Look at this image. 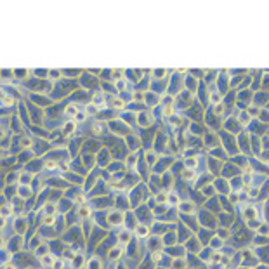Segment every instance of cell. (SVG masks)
<instances>
[{
    "label": "cell",
    "instance_id": "cell-1",
    "mask_svg": "<svg viewBox=\"0 0 269 269\" xmlns=\"http://www.w3.org/2000/svg\"><path fill=\"white\" fill-rule=\"evenodd\" d=\"M148 233H149V229L146 228V226H139V228H137V236H148Z\"/></svg>",
    "mask_w": 269,
    "mask_h": 269
},
{
    "label": "cell",
    "instance_id": "cell-2",
    "mask_svg": "<svg viewBox=\"0 0 269 269\" xmlns=\"http://www.w3.org/2000/svg\"><path fill=\"white\" fill-rule=\"evenodd\" d=\"M42 264H43V266H50V264H54L52 255H43V257H42Z\"/></svg>",
    "mask_w": 269,
    "mask_h": 269
},
{
    "label": "cell",
    "instance_id": "cell-3",
    "mask_svg": "<svg viewBox=\"0 0 269 269\" xmlns=\"http://www.w3.org/2000/svg\"><path fill=\"white\" fill-rule=\"evenodd\" d=\"M179 207H181V210H182V212H193V208H194L191 203H181Z\"/></svg>",
    "mask_w": 269,
    "mask_h": 269
},
{
    "label": "cell",
    "instance_id": "cell-4",
    "mask_svg": "<svg viewBox=\"0 0 269 269\" xmlns=\"http://www.w3.org/2000/svg\"><path fill=\"white\" fill-rule=\"evenodd\" d=\"M122 255V248H115V250H111V253H110V257L115 260V259H118Z\"/></svg>",
    "mask_w": 269,
    "mask_h": 269
},
{
    "label": "cell",
    "instance_id": "cell-5",
    "mask_svg": "<svg viewBox=\"0 0 269 269\" xmlns=\"http://www.w3.org/2000/svg\"><path fill=\"white\" fill-rule=\"evenodd\" d=\"M66 113H68V115H75V116H76V115H78V110H76V106L70 104V106L66 108Z\"/></svg>",
    "mask_w": 269,
    "mask_h": 269
},
{
    "label": "cell",
    "instance_id": "cell-6",
    "mask_svg": "<svg viewBox=\"0 0 269 269\" xmlns=\"http://www.w3.org/2000/svg\"><path fill=\"white\" fill-rule=\"evenodd\" d=\"M253 215H255V210H253V208H246V212H245V217H246V221H250Z\"/></svg>",
    "mask_w": 269,
    "mask_h": 269
},
{
    "label": "cell",
    "instance_id": "cell-7",
    "mask_svg": "<svg viewBox=\"0 0 269 269\" xmlns=\"http://www.w3.org/2000/svg\"><path fill=\"white\" fill-rule=\"evenodd\" d=\"M43 224H49V226L54 224V215H45L43 217Z\"/></svg>",
    "mask_w": 269,
    "mask_h": 269
},
{
    "label": "cell",
    "instance_id": "cell-8",
    "mask_svg": "<svg viewBox=\"0 0 269 269\" xmlns=\"http://www.w3.org/2000/svg\"><path fill=\"white\" fill-rule=\"evenodd\" d=\"M90 214V210H89V207H82V208H80V215H82V217H87V215H89Z\"/></svg>",
    "mask_w": 269,
    "mask_h": 269
},
{
    "label": "cell",
    "instance_id": "cell-9",
    "mask_svg": "<svg viewBox=\"0 0 269 269\" xmlns=\"http://www.w3.org/2000/svg\"><path fill=\"white\" fill-rule=\"evenodd\" d=\"M101 101H103V96H101V94H96V96H94V104H101Z\"/></svg>",
    "mask_w": 269,
    "mask_h": 269
},
{
    "label": "cell",
    "instance_id": "cell-10",
    "mask_svg": "<svg viewBox=\"0 0 269 269\" xmlns=\"http://www.w3.org/2000/svg\"><path fill=\"white\" fill-rule=\"evenodd\" d=\"M73 129H75V122H70V123H66V130H68V132H71Z\"/></svg>",
    "mask_w": 269,
    "mask_h": 269
},
{
    "label": "cell",
    "instance_id": "cell-11",
    "mask_svg": "<svg viewBox=\"0 0 269 269\" xmlns=\"http://www.w3.org/2000/svg\"><path fill=\"white\" fill-rule=\"evenodd\" d=\"M2 101H4L5 104H12V97H9V96H4V97H2Z\"/></svg>",
    "mask_w": 269,
    "mask_h": 269
},
{
    "label": "cell",
    "instance_id": "cell-12",
    "mask_svg": "<svg viewBox=\"0 0 269 269\" xmlns=\"http://www.w3.org/2000/svg\"><path fill=\"white\" fill-rule=\"evenodd\" d=\"M85 120V113H78L76 115V122H83Z\"/></svg>",
    "mask_w": 269,
    "mask_h": 269
},
{
    "label": "cell",
    "instance_id": "cell-13",
    "mask_svg": "<svg viewBox=\"0 0 269 269\" xmlns=\"http://www.w3.org/2000/svg\"><path fill=\"white\" fill-rule=\"evenodd\" d=\"M186 165H189V167H194V165H196V160H194V158H191V160H186Z\"/></svg>",
    "mask_w": 269,
    "mask_h": 269
},
{
    "label": "cell",
    "instance_id": "cell-14",
    "mask_svg": "<svg viewBox=\"0 0 269 269\" xmlns=\"http://www.w3.org/2000/svg\"><path fill=\"white\" fill-rule=\"evenodd\" d=\"M2 212H4V215H9V214H11V207H4Z\"/></svg>",
    "mask_w": 269,
    "mask_h": 269
},
{
    "label": "cell",
    "instance_id": "cell-15",
    "mask_svg": "<svg viewBox=\"0 0 269 269\" xmlns=\"http://www.w3.org/2000/svg\"><path fill=\"white\" fill-rule=\"evenodd\" d=\"M47 169H56V162H47Z\"/></svg>",
    "mask_w": 269,
    "mask_h": 269
},
{
    "label": "cell",
    "instance_id": "cell-16",
    "mask_svg": "<svg viewBox=\"0 0 269 269\" xmlns=\"http://www.w3.org/2000/svg\"><path fill=\"white\" fill-rule=\"evenodd\" d=\"M54 269H63V262H59V260L54 262Z\"/></svg>",
    "mask_w": 269,
    "mask_h": 269
},
{
    "label": "cell",
    "instance_id": "cell-17",
    "mask_svg": "<svg viewBox=\"0 0 269 269\" xmlns=\"http://www.w3.org/2000/svg\"><path fill=\"white\" fill-rule=\"evenodd\" d=\"M142 97H144V96H142V94H141V92H137V94H135V96H134V99H135V101H141Z\"/></svg>",
    "mask_w": 269,
    "mask_h": 269
},
{
    "label": "cell",
    "instance_id": "cell-18",
    "mask_svg": "<svg viewBox=\"0 0 269 269\" xmlns=\"http://www.w3.org/2000/svg\"><path fill=\"white\" fill-rule=\"evenodd\" d=\"M115 108H123V101H115Z\"/></svg>",
    "mask_w": 269,
    "mask_h": 269
},
{
    "label": "cell",
    "instance_id": "cell-19",
    "mask_svg": "<svg viewBox=\"0 0 269 269\" xmlns=\"http://www.w3.org/2000/svg\"><path fill=\"white\" fill-rule=\"evenodd\" d=\"M215 113H222V106H221V104L215 106Z\"/></svg>",
    "mask_w": 269,
    "mask_h": 269
},
{
    "label": "cell",
    "instance_id": "cell-20",
    "mask_svg": "<svg viewBox=\"0 0 269 269\" xmlns=\"http://www.w3.org/2000/svg\"><path fill=\"white\" fill-rule=\"evenodd\" d=\"M172 113V106H167L165 108V115H170Z\"/></svg>",
    "mask_w": 269,
    "mask_h": 269
},
{
    "label": "cell",
    "instance_id": "cell-21",
    "mask_svg": "<svg viewBox=\"0 0 269 269\" xmlns=\"http://www.w3.org/2000/svg\"><path fill=\"white\" fill-rule=\"evenodd\" d=\"M184 177H186V179H193V172H186Z\"/></svg>",
    "mask_w": 269,
    "mask_h": 269
},
{
    "label": "cell",
    "instance_id": "cell-22",
    "mask_svg": "<svg viewBox=\"0 0 269 269\" xmlns=\"http://www.w3.org/2000/svg\"><path fill=\"white\" fill-rule=\"evenodd\" d=\"M212 259H214V260H215V262H217V260H221L222 257H221V253H215V255H214Z\"/></svg>",
    "mask_w": 269,
    "mask_h": 269
},
{
    "label": "cell",
    "instance_id": "cell-23",
    "mask_svg": "<svg viewBox=\"0 0 269 269\" xmlns=\"http://www.w3.org/2000/svg\"><path fill=\"white\" fill-rule=\"evenodd\" d=\"M23 146H26V148L30 146V139H23Z\"/></svg>",
    "mask_w": 269,
    "mask_h": 269
},
{
    "label": "cell",
    "instance_id": "cell-24",
    "mask_svg": "<svg viewBox=\"0 0 269 269\" xmlns=\"http://www.w3.org/2000/svg\"><path fill=\"white\" fill-rule=\"evenodd\" d=\"M158 201H165V194H163V193L158 194Z\"/></svg>",
    "mask_w": 269,
    "mask_h": 269
},
{
    "label": "cell",
    "instance_id": "cell-25",
    "mask_svg": "<svg viewBox=\"0 0 269 269\" xmlns=\"http://www.w3.org/2000/svg\"><path fill=\"white\" fill-rule=\"evenodd\" d=\"M76 201H78V203H82V201H83V196H82V194H78V196H76Z\"/></svg>",
    "mask_w": 269,
    "mask_h": 269
},
{
    "label": "cell",
    "instance_id": "cell-26",
    "mask_svg": "<svg viewBox=\"0 0 269 269\" xmlns=\"http://www.w3.org/2000/svg\"><path fill=\"white\" fill-rule=\"evenodd\" d=\"M212 99H214V101H219V99H221V96H219V94H214Z\"/></svg>",
    "mask_w": 269,
    "mask_h": 269
},
{
    "label": "cell",
    "instance_id": "cell-27",
    "mask_svg": "<svg viewBox=\"0 0 269 269\" xmlns=\"http://www.w3.org/2000/svg\"><path fill=\"white\" fill-rule=\"evenodd\" d=\"M57 76H59V75H57V71H52V75H50V78H54V80H56Z\"/></svg>",
    "mask_w": 269,
    "mask_h": 269
},
{
    "label": "cell",
    "instance_id": "cell-28",
    "mask_svg": "<svg viewBox=\"0 0 269 269\" xmlns=\"http://www.w3.org/2000/svg\"><path fill=\"white\" fill-rule=\"evenodd\" d=\"M87 111H90V113H94V111H96V106H90V108H87Z\"/></svg>",
    "mask_w": 269,
    "mask_h": 269
},
{
    "label": "cell",
    "instance_id": "cell-29",
    "mask_svg": "<svg viewBox=\"0 0 269 269\" xmlns=\"http://www.w3.org/2000/svg\"><path fill=\"white\" fill-rule=\"evenodd\" d=\"M4 269H14V266H12V264H5V267H4Z\"/></svg>",
    "mask_w": 269,
    "mask_h": 269
},
{
    "label": "cell",
    "instance_id": "cell-30",
    "mask_svg": "<svg viewBox=\"0 0 269 269\" xmlns=\"http://www.w3.org/2000/svg\"><path fill=\"white\" fill-rule=\"evenodd\" d=\"M28 269H30V267H28Z\"/></svg>",
    "mask_w": 269,
    "mask_h": 269
}]
</instances>
